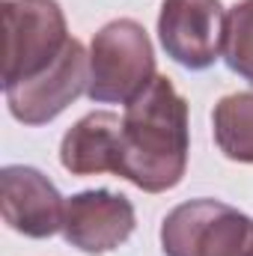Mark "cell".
Returning a JSON list of instances; mask_svg holds the SVG:
<instances>
[{"instance_id": "1", "label": "cell", "mask_w": 253, "mask_h": 256, "mask_svg": "<svg viewBox=\"0 0 253 256\" xmlns=\"http://www.w3.org/2000/svg\"><path fill=\"white\" fill-rule=\"evenodd\" d=\"M188 102L164 74H155V80L126 104L120 176L146 194L170 191L188 170Z\"/></svg>"}, {"instance_id": "2", "label": "cell", "mask_w": 253, "mask_h": 256, "mask_svg": "<svg viewBox=\"0 0 253 256\" xmlns=\"http://www.w3.org/2000/svg\"><path fill=\"white\" fill-rule=\"evenodd\" d=\"M152 80L155 51L143 24L120 18L92 36L86 96L96 104H131Z\"/></svg>"}, {"instance_id": "3", "label": "cell", "mask_w": 253, "mask_h": 256, "mask_svg": "<svg viewBox=\"0 0 253 256\" xmlns=\"http://www.w3.org/2000/svg\"><path fill=\"white\" fill-rule=\"evenodd\" d=\"M164 256H253V218L220 200H188L161 224Z\"/></svg>"}, {"instance_id": "4", "label": "cell", "mask_w": 253, "mask_h": 256, "mask_svg": "<svg viewBox=\"0 0 253 256\" xmlns=\"http://www.w3.org/2000/svg\"><path fill=\"white\" fill-rule=\"evenodd\" d=\"M3 86L21 84L45 72L72 39L57 0H3Z\"/></svg>"}, {"instance_id": "5", "label": "cell", "mask_w": 253, "mask_h": 256, "mask_svg": "<svg viewBox=\"0 0 253 256\" xmlns=\"http://www.w3.org/2000/svg\"><path fill=\"white\" fill-rule=\"evenodd\" d=\"M90 86V54L78 39H68L63 54L45 72L3 86L9 114L24 126H45L57 120Z\"/></svg>"}, {"instance_id": "6", "label": "cell", "mask_w": 253, "mask_h": 256, "mask_svg": "<svg viewBox=\"0 0 253 256\" xmlns=\"http://www.w3.org/2000/svg\"><path fill=\"white\" fill-rule=\"evenodd\" d=\"M226 12L220 0H164L158 15V39L185 68H208L224 54Z\"/></svg>"}, {"instance_id": "7", "label": "cell", "mask_w": 253, "mask_h": 256, "mask_svg": "<svg viewBox=\"0 0 253 256\" xmlns=\"http://www.w3.org/2000/svg\"><path fill=\"white\" fill-rule=\"evenodd\" d=\"M0 212L15 232L27 238H48L63 230L66 200L36 167L9 164L0 170Z\"/></svg>"}, {"instance_id": "8", "label": "cell", "mask_w": 253, "mask_h": 256, "mask_svg": "<svg viewBox=\"0 0 253 256\" xmlns=\"http://www.w3.org/2000/svg\"><path fill=\"white\" fill-rule=\"evenodd\" d=\"M134 206L114 191H80L66 200L63 236L84 254H110L134 232Z\"/></svg>"}, {"instance_id": "9", "label": "cell", "mask_w": 253, "mask_h": 256, "mask_svg": "<svg viewBox=\"0 0 253 256\" xmlns=\"http://www.w3.org/2000/svg\"><path fill=\"white\" fill-rule=\"evenodd\" d=\"M60 164L72 176H98L122 170V120L96 110L78 120L60 143Z\"/></svg>"}, {"instance_id": "10", "label": "cell", "mask_w": 253, "mask_h": 256, "mask_svg": "<svg viewBox=\"0 0 253 256\" xmlns=\"http://www.w3.org/2000/svg\"><path fill=\"white\" fill-rule=\"evenodd\" d=\"M218 149L238 164H253V92H232L212 114Z\"/></svg>"}, {"instance_id": "11", "label": "cell", "mask_w": 253, "mask_h": 256, "mask_svg": "<svg viewBox=\"0 0 253 256\" xmlns=\"http://www.w3.org/2000/svg\"><path fill=\"white\" fill-rule=\"evenodd\" d=\"M224 60L236 74L253 84V0H242L226 12Z\"/></svg>"}]
</instances>
